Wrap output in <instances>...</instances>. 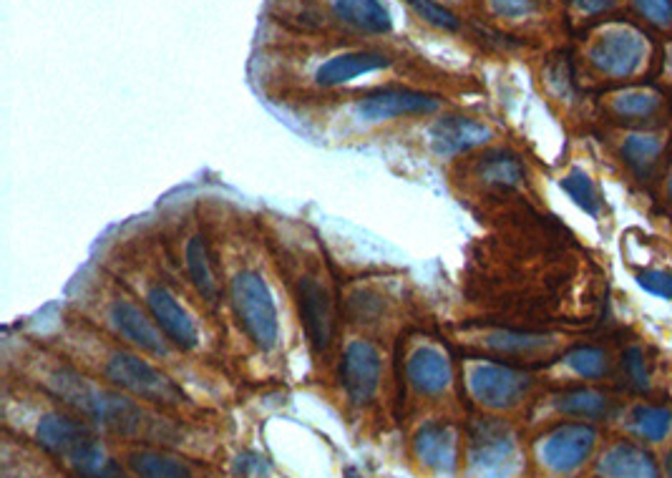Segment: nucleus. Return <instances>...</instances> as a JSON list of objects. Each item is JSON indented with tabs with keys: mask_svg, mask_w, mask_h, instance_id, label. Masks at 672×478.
<instances>
[{
	"mask_svg": "<svg viewBox=\"0 0 672 478\" xmlns=\"http://www.w3.org/2000/svg\"><path fill=\"white\" fill-rule=\"evenodd\" d=\"M230 302L242 333L260 350H272L280 340V320L270 287L255 270H240L230 282Z\"/></svg>",
	"mask_w": 672,
	"mask_h": 478,
	"instance_id": "nucleus-4",
	"label": "nucleus"
},
{
	"mask_svg": "<svg viewBox=\"0 0 672 478\" xmlns=\"http://www.w3.org/2000/svg\"><path fill=\"white\" fill-rule=\"evenodd\" d=\"M665 471H667V476L672 478V448H670V453H667V461H665Z\"/></svg>",
	"mask_w": 672,
	"mask_h": 478,
	"instance_id": "nucleus-37",
	"label": "nucleus"
},
{
	"mask_svg": "<svg viewBox=\"0 0 672 478\" xmlns=\"http://www.w3.org/2000/svg\"><path fill=\"white\" fill-rule=\"evenodd\" d=\"M391 66V58L381 51H350L340 53V56L330 58L328 63L318 68L315 73V84L323 89H333V86L348 84L353 78L363 76V73L381 71V68Z\"/></svg>",
	"mask_w": 672,
	"mask_h": 478,
	"instance_id": "nucleus-18",
	"label": "nucleus"
},
{
	"mask_svg": "<svg viewBox=\"0 0 672 478\" xmlns=\"http://www.w3.org/2000/svg\"><path fill=\"white\" fill-rule=\"evenodd\" d=\"M622 370H625L627 383L635 390H647L650 388V368H647L645 350L640 345H630V348L622 353Z\"/></svg>",
	"mask_w": 672,
	"mask_h": 478,
	"instance_id": "nucleus-30",
	"label": "nucleus"
},
{
	"mask_svg": "<svg viewBox=\"0 0 672 478\" xmlns=\"http://www.w3.org/2000/svg\"><path fill=\"white\" fill-rule=\"evenodd\" d=\"M36 441L81 478H129L124 468L106 453L94 428L71 413H43L38 418Z\"/></svg>",
	"mask_w": 672,
	"mask_h": 478,
	"instance_id": "nucleus-2",
	"label": "nucleus"
},
{
	"mask_svg": "<svg viewBox=\"0 0 672 478\" xmlns=\"http://www.w3.org/2000/svg\"><path fill=\"white\" fill-rule=\"evenodd\" d=\"M635 280H637V285L647 292V295L672 302V272L652 267V270L635 272Z\"/></svg>",
	"mask_w": 672,
	"mask_h": 478,
	"instance_id": "nucleus-31",
	"label": "nucleus"
},
{
	"mask_svg": "<svg viewBox=\"0 0 672 478\" xmlns=\"http://www.w3.org/2000/svg\"><path fill=\"white\" fill-rule=\"evenodd\" d=\"M413 451H416L418 461L431 471L451 473L459 461V436L448 423L431 421L416 431Z\"/></svg>",
	"mask_w": 672,
	"mask_h": 478,
	"instance_id": "nucleus-14",
	"label": "nucleus"
},
{
	"mask_svg": "<svg viewBox=\"0 0 672 478\" xmlns=\"http://www.w3.org/2000/svg\"><path fill=\"white\" fill-rule=\"evenodd\" d=\"M408 6L418 13V18H423L426 23H431L438 31H459L461 21L448 11V8L438 6L433 0H406Z\"/></svg>",
	"mask_w": 672,
	"mask_h": 478,
	"instance_id": "nucleus-29",
	"label": "nucleus"
},
{
	"mask_svg": "<svg viewBox=\"0 0 672 478\" xmlns=\"http://www.w3.org/2000/svg\"><path fill=\"white\" fill-rule=\"evenodd\" d=\"M345 478H360V476H358V471H355V468H348V471H345Z\"/></svg>",
	"mask_w": 672,
	"mask_h": 478,
	"instance_id": "nucleus-38",
	"label": "nucleus"
},
{
	"mask_svg": "<svg viewBox=\"0 0 672 478\" xmlns=\"http://www.w3.org/2000/svg\"><path fill=\"white\" fill-rule=\"evenodd\" d=\"M647 43L635 28L617 26L602 33L589 48V63L610 78H630L642 68Z\"/></svg>",
	"mask_w": 672,
	"mask_h": 478,
	"instance_id": "nucleus-9",
	"label": "nucleus"
},
{
	"mask_svg": "<svg viewBox=\"0 0 672 478\" xmlns=\"http://www.w3.org/2000/svg\"><path fill=\"white\" fill-rule=\"evenodd\" d=\"M126 463L136 478H194L182 458L167 451H154V448L131 451Z\"/></svg>",
	"mask_w": 672,
	"mask_h": 478,
	"instance_id": "nucleus-22",
	"label": "nucleus"
},
{
	"mask_svg": "<svg viewBox=\"0 0 672 478\" xmlns=\"http://www.w3.org/2000/svg\"><path fill=\"white\" fill-rule=\"evenodd\" d=\"M496 16L501 18H524L537 11L539 0H489Z\"/></svg>",
	"mask_w": 672,
	"mask_h": 478,
	"instance_id": "nucleus-34",
	"label": "nucleus"
},
{
	"mask_svg": "<svg viewBox=\"0 0 672 478\" xmlns=\"http://www.w3.org/2000/svg\"><path fill=\"white\" fill-rule=\"evenodd\" d=\"M667 197L672 199V172H670V179H667Z\"/></svg>",
	"mask_w": 672,
	"mask_h": 478,
	"instance_id": "nucleus-39",
	"label": "nucleus"
},
{
	"mask_svg": "<svg viewBox=\"0 0 672 478\" xmlns=\"http://www.w3.org/2000/svg\"><path fill=\"white\" fill-rule=\"evenodd\" d=\"M235 471L240 473L242 478H265L267 471H270V463H267L260 453L247 451L235 461Z\"/></svg>",
	"mask_w": 672,
	"mask_h": 478,
	"instance_id": "nucleus-35",
	"label": "nucleus"
},
{
	"mask_svg": "<svg viewBox=\"0 0 672 478\" xmlns=\"http://www.w3.org/2000/svg\"><path fill=\"white\" fill-rule=\"evenodd\" d=\"M554 408L564 416L584 418V421H600L610 411V401L607 395L594 388H572L564 390L554 398Z\"/></svg>",
	"mask_w": 672,
	"mask_h": 478,
	"instance_id": "nucleus-23",
	"label": "nucleus"
},
{
	"mask_svg": "<svg viewBox=\"0 0 672 478\" xmlns=\"http://www.w3.org/2000/svg\"><path fill=\"white\" fill-rule=\"evenodd\" d=\"M597 443V428L589 423H562L539 443V461L557 476H569L584 466Z\"/></svg>",
	"mask_w": 672,
	"mask_h": 478,
	"instance_id": "nucleus-10",
	"label": "nucleus"
},
{
	"mask_svg": "<svg viewBox=\"0 0 672 478\" xmlns=\"http://www.w3.org/2000/svg\"><path fill=\"white\" fill-rule=\"evenodd\" d=\"M297 305H300V317H303L305 335L313 345V353L323 358L330 353L338 333V315H335L328 287L315 275H303L297 280Z\"/></svg>",
	"mask_w": 672,
	"mask_h": 478,
	"instance_id": "nucleus-8",
	"label": "nucleus"
},
{
	"mask_svg": "<svg viewBox=\"0 0 672 478\" xmlns=\"http://www.w3.org/2000/svg\"><path fill=\"white\" fill-rule=\"evenodd\" d=\"M184 267H187L189 282L194 285V290L199 292L207 305H217L219 302V280L217 272H214L212 252H209L207 239L202 234H192L184 245Z\"/></svg>",
	"mask_w": 672,
	"mask_h": 478,
	"instance_id": "nucleus-19",
	"label": "nucleus"
},
{
	"mask_svg": "<svg viewBox=\"0 0 672 478\" xmlns=\"http://www.w3.org/2000/svg\"><path fill=\"white\" fill-rule=\"evenodd\" d=\"M627 426L647 443L665 441L672 426V411L662 406H637L632 408Z\"/></svg>",
	"mask_w": 672,
	"mask_h": 478,
	"instance_id": "nucleus-26",
	"label": "nucleus"
},
{
	"mask_svg": "<svg viewBox=\"0 0 672 478\" xmlns=\"http://www.w3.org/2000/svg\"><path fill=\"white\" fill-rule=\"evenodd\" d=\"M615 0H574V6L584 13H602L612 6Z\"/></svg>",
	"mask_w": 672,
	"mask_h": 478,
	"instance_id": "nucleus-36",
	"label": "nucleus"
},
{
	"mask_svg": "<svg viewBox=\"0 0 672 478\" xmlns=\"http://www.w3.org/2000/svg\"><path fill=\"white\" fill-rule=\"evenodd\" d=\"M479 179L489 187L499 189H514L524 182V164L519 162V156L509 154V151H491L476 167Z\"/></svg>",
	"mask_w": 672,
	"mask_h": 478,
	"instance_id": "nucleus-24",
	"label": "nucleus"
},
{
	"mask_svg": "<svg viewBox=\"0 0 672 478\" xmlns=\"http://www.w3.org/2000/svg\"><path fill=\"white\" fill-rule=\"evenodd\" d=\"M101 373L116 388L126 390L139 401L154 403V406L177 408L184 403V393L172 378L154 368L149 360L136 355L134 350L114 348L104 355Z\"/></svg>",
	"mask_w": 672,
	"mask_h": 478,
	"instance_id": "nucleus-3",
	"label": "nucleus"
},
{
	"mask_svg": "<svg viewBox=\"0 0 672 478\" xmlns=\"http://www.w3.org/2000/svg\"><path fill=\"white\" fill-rule=\"evenodd\" d=\"M662 99L655 94V91L647 89H632V91H622L612 99V114H617L620 119L627 121H642L650 119V116L657 114L660 109Z\"/></svg>",
	"mask_w": 672,
	"mask_h": 478,
	"instance_id": "nucleus-27",
	"label": "nucleus"
},
{
	"mask_svg": "<svg viewBox=\"0 0 672 478\" xmlns=\"http://www.w3.org/2000/svg\"><path fill=\"white\" fill-rule=\"evenodd\" d=\"M466 385L476 403L491 411H506L527 395L532 378L511 365L474 363L466 373Z\"/></svg>",
	"mask_w": 672,
	"mask_h": 478,
	"instance_id": "nucleus-7",
	"label": "nucleus"
},
{
	"mask_svg": "<svg viewBox=\"0 0 672 478\" xmlns=\"http://www.w3.org/2000/svg\"><path fill=\"white\" fill-rule=\"evenodd\" d=\"M489 345H494L496 350H504V353H532L547 345L544 338H534V335H514V333H499L489 340Z\"/></svg>",
	"mask_w": 672,
	"mask_h": 478,
	"instance_id": "nucleus-32",
	"label": "nucleus"
},
{
	"mask_svg": "<svg viewBox=\"0 0 672 478\" xmlns=\"http://www.w3.org/2000/svg\"><path fill=\"white\" fill-rule=\"evenodd\" d=\"M441 109V101L436 96H428L423 91L401 89V86H386L365 94L358 101V114L368 121L403 119V116H428Z\"/></svg>",
	"mask_w": 672,
	"mask_h": 478,
	"instance_id": "nucleus-13",
	"label": "nucleus"
},
{
	"mask_svg": "<svg viewBox=\"0 0 672 478\" xmlns=\"http://www.w3.org/2000/svg\"><path fill=\"white\" fill-rule=\"evenodd\" d=\"M564 365L579 378L600 380L610 373V355L607 350L597 348V345H579L564 355Z\"/></svg>",
	"mask_w": 672,
	"mask_h": 478,
	"instance_id": "nucleus-28",
	"label": "nucleus"
},
{
	"mask_svg": "<svg viewBox=\"0 0 672 478\" xmlns=\"http://www.w3.org/2000/svg\"><path fill=\"white\" fill-rule=\"evenodd\" d=\"M559 184H562L564 194H567V197L572 199V202L577 204L584 214H589V217H600L602 194H600V189H597V184L592 182V177H589L584 169H579V167L569 169Z\"/></svg>",
	"mask_w": 672,
	"mask_h": 478,
	"instance_id": "nucleus-25",
	"label": "nucleus"
},
{
	"mask_svg": "<svg viewBox=\"0 0 672 478\" xmlns=\"http://www.w3.org/2000/svg\"><path fill=\"white\" fill-rule=\"evenodd\" d=\"M383 375L381 350L368 340H353L340 360V383L353 403H365L376 395Z\"/></svg>",
	"mask_w": 672,
	"mask_h": 478,
	"instance_id": "nucleus-12",
	"label": "nucleus"
},
{
	"mask_svg": "<svg viewBox=\"0 0 672 478\" xmlns=\"http://www.w3.org/2000/svg\"><path fill=\"white\" fill-rule=\"evenodd\" d=\"M106 323L124 343L134 345L141 353H149L154 358H169L172 355L174 345L169 343L162 328L154 323L152 312L139 307L129 297H109V302H106Z\"/></svg>",
	"mask_w": 672,
	"mask_h": 478,
	"instance_id": "nucleus-6",
	"label": "nucleus"
},
{
	"mask_svg": "<svg viewBox=\"0 0 672 478\" xmlns=\"http://www.w3.org/2000/svg\"><path fill=\"white\" fill-rule=\"evenodd\" d=\"M665 141L655 134H630L620 144V159L630 167L632 174L640 179H647L655 167L660 164Z\"/></svg>",
	"mask_w": 672,
	"mask_h": 478,
	"instance_id": "nucleus-21",
	"label": "nucleus"
},
{
	"mask_svg": "<svg viewBox=\"0 0 672 478\" xmlns=\"http://www.w3.org/2000/svg\"><path fill=\"white\" fill-rule=\"evenodd\" d=\"M333 8L340 21L373 36L388 33L393 26L391 13L381 0H333Z\"/></svg>",
	"mask_w": 672,
	"mask_h": 478,
	"instance_id": "nucleus-20",
	"label": "nucleus"
},
{
	"mask_svg": "<svg viewBox=\"0 0 672 478\" xmlns=\"http://www.w3.org/2000/svg\"><path fill=\"white\" fill-rule=\"evenodd\" d=\"M146 310L152 312L154 323L162 328L169 343L179 350H194L199 345V328L187 307L177 300L164 282H152L144 292Z\"/></svg>",
	"mask_w": 672,
	"mask_h": 478,
	"instance_id": "nucleus-11",
	"label": "nucleus"
},
{
	"mask_svg": "<svg viewBox=\"0 0 672 478\" xmlns=\"http://www.w3.org/2000/svg\"><path fill=\"white\" fill-rule=\"evenodd\" d=\"M406 375L416 393L438 395L454 380V368L441 350L433 348V345H421L408 355Z\"/></svg>",
	"mask_w": 672,
	"mask_h": 478,
	"instance_id": "nucleus-15",
	"label": "nucleus"
},
{
	"mask_svg": "<svg viewBox=\"0 0 672 478\" xmlns=\"http://www.w3.org/2000/svg\"><path fill=\"white\" fill-rule=\"evenodd\" d=\"M600 478H662L655 456L632 441H620L597 463Z\"/></svg>",
	"mask_w": 672,
	"mask_h": 478,
	"instance_id": "nucleus-16",
	"label": "nucleus"
},
{
	"mask_svg": "<svg viewBox=\"0 0 672 478\" xmlns=\"http://www.w3.org/2000/svg\"><path fill=\"white\" fill-rule=\"evenodd\" d=\"M635 11L652 26H672V0H635Z\"/></svg>",
	"mask_w": 672,
	"mask_h": 478,
	"instance_id": "nucleus-33",
	"label": "nucleus"
},
{
	"mask_svg": "<svg viewBox=\"0 0 672 478\" xmlns=\"http://www.w3.org/2000/svg\"><path fill=\"white\" fill-rule=\"evenodd\" d=\"M466 461L471 478H514L521 468L514 431L499 418L476 421L471 428Z\"/></svg>",
	"mask_w": 672,
	"mask_h": 478,
	"instance_id": "nucleus-5",
	"label": "nucleus"
},
{
	"mask_svg": "<svg viewBox=\"0 0 672 478\" xmlns=\"http://www.w3.org/2000/svg\"><path fill=\"white\" fill-rule=\"evenodd\" d=\"M491 139L489 126L466 116H443L433 124L431 141L438 154H464Z\"/></svg>",
	"mask_w": 672,
	"mask_h": 478,
	"instance_id": "nucleus-17",
	"label": "nucleus"
},
{
	"mask_svg": "<svg viewBox=\"0 0 672 478\" xmlns=\"http://www.w3.org/2000/svg\"><path fill=\"white\" fill-rule=\"evenodd\" d=\"M43 383L58 401L66 403L81 418L94 421L96 426L106 428V431L126 438H167L169 431L159 421V416L149 413L139 403L116 393V390L91 383L86 375H81L71 365H53L51 370H46Z\"/></svg>",
	"mask_w": 672,
	"mask_h": 478,
	"instance_id": "nucleus-1",
	"label": "nucleus"
}]
</instances>
